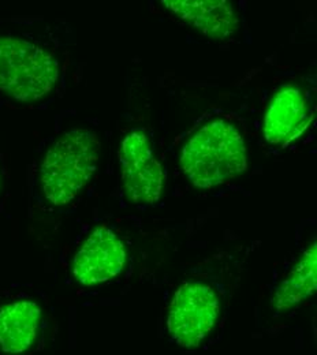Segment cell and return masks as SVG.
I'll return each instance as SVG.
<instances>
[{
	"label": "cell",
	"instance_id": "1",
	"mask_svg": "<svg viewBox=\"0 0 317 355\" xmlns=\"http://www.w3.org/2000/svg\"><path fill=\"white\" fill-rule=\"evenodd\" d=\"M181 167L186 178L198 189L223 184L248 170L245 139L228 121H212L185 144Z\"/></svg>",
	"mask_w": 317,
	"mask_h": 355
},
{
	"label": "cell",
	"instance_id": "2",
	"mask_svg": "<svg viewBox=\"0 0 317 355\" xmlns=\"http://www.w3.org/2000/svg\"><path fill=\"white\" fill-rule=\"evenodd\" d=\"M100 141L91 130L76 129L63 134L46 152L42 184L46 200L66 205L80 193L96 171Z\"/></svg>",
	"mask_w": 317,
	"mask_h": 355
},
{
	"label": "cell",
	"instance_id": "3",
	"mask_svg": "<svg viewBox=\"0 0 317 355\" xmlns=\"http://www.w3.org/2000/svg\"><path fill=\"white\" fill-rule=\"evenodd\" d=\"M58 77L52 53L22 39L0 37V92L18 101H36L53 89Z\"/></svg>",
	"mask_w": 317,
	"mask_h": 355
},
{
	"label": "cell",
	"instance_id": "4",
	"mask_svg": "<svg viewBox=\"0 0 317 355\" xmlns=\"http://www.w3.org/2000/svg\"><path fill=\"white\" fill-rule=\"evenodd\" d=\"M221 314L215 290L203 282H186L177 290L167 314V331L185 349H194L211 334Z\"/></svg>",
	"mask_w": 317,
	"mask_h": 355
},
{
	"label": "cell",
	"instance_id": "5",
	"mask_svg": "<svg viewBox=\"0 0 317 355\" xmlns=\"http://www.w3.org/2000/svg\"><path fill=\"white\" fill-rule=\"evenodd\" d=\"M119 162L128 198L135 204H156L163 193L164 171L148 134L138 129L126 134L121 144Z\"/></svg>",
	"mask_w": 317,
	"mask_h": 355
},
{
	"label": "cell",
	"instance_id": "6",
	"mask_svg": "<svg viewBox=\"0 0 317 355\" xmlns=\"http://www.w3.org/2000/svg\"><path fill=\"white\" fill-rule=\"evenodd\" d=\"M128 259L122 239L108 227L101 225L77 252L73 261V273L84 286L105 283L117 277L125 268Z\"/></svg>",
	"mask_w": 317,
	"mask_h": 355
},
{
	"label": "cell",
	"instance_id": "7",
	"mask_svg": "<svg viewBox=\"0 0 317 355\" xmlns=\"http://www.w3.org/2000/svg\"><path fill=\"white\" fill-rule=\"evenodd\" d=\"M315 112L304 89L287 85L272 98L264 119V137L268 144L284 148L311 126Z\"/></svg>",
	"mask_w": 317,
	"mask_h": 355
},
{
	"label": "cell",
	"instance_id": "8",
	"mask_svg": "<svg viewBox=\"0 0 317 355\" xmlns=\"http://www.w3.org/2000/svg\"><path fill=\"white\" fill-rule=\"evenodd\" d=\"M164 7L207 37L225 40L238 29V17L225 0H166Z\"/></svg>",
	"mask_w": 317,
	"mask_h": 355
},
{
	"label": "cell",
	"instance_id": "9",
	"mask_svg": "<svg viewBox=\"0 0 317 355\" xmlns=\"http://www.w3.org/2000/svg\"><path fill=\"white\" fill-rule=\"evenodd\" d=\"M42 324V309L32 301H17L0 308V350L22 354L35 343Z\"/></svg>",
	"mask_w": 317,
	"mask_h": 355
},
{
	"label": "cell",
	"instance_id": "10",
	"mask_svg": "<svg viewBox=\"0 0 317 355\" xmlns=\"http://www.w3.org/2000/svg\"><path fill=\"white\" fill-rule=\"evenodd\" d=\"M317 293V241L298 259L273 291L272 311H290Z\"/></svg>",
	"mask_w": 317,
	"mask_h": 355
}]
</instances>
